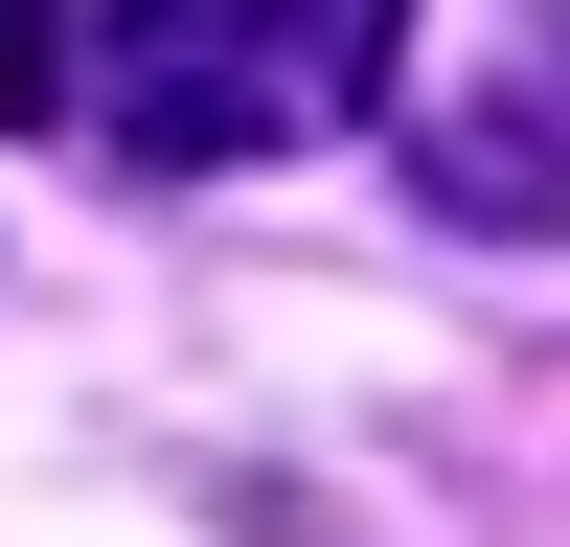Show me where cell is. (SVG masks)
<instances>
[{
	"label": "cell",
	"mask_w": 570,
	"mask_h": 547,
	"mask_svg": "<svg viewBox=\"0 0 570 547\" xmlns=\"http://www.w3.org/2000/svg\"><path fill=\"white\" fill-rule=\"evenodd\" d=\"M389 69H411V0H115V23H91V115L160 182L320 160V137L389 115Z\"/></svg>",
	"instance_id": "cell-1"
},
{
	"label": "cell",
	"mask_w": 570,
	"mask_h": 547,
	"mask_svg": "<svg viewBox=\"0 0 570 547\" xmlns=\"http://www.w3.org/2000/svg\"><path fill=\"white\" fill-rule=\"evenodd\" d=\"M69 91V0H0V115H46Z\"/></svg>",
	"instance_id": "cell-2"
}]
</instances>
